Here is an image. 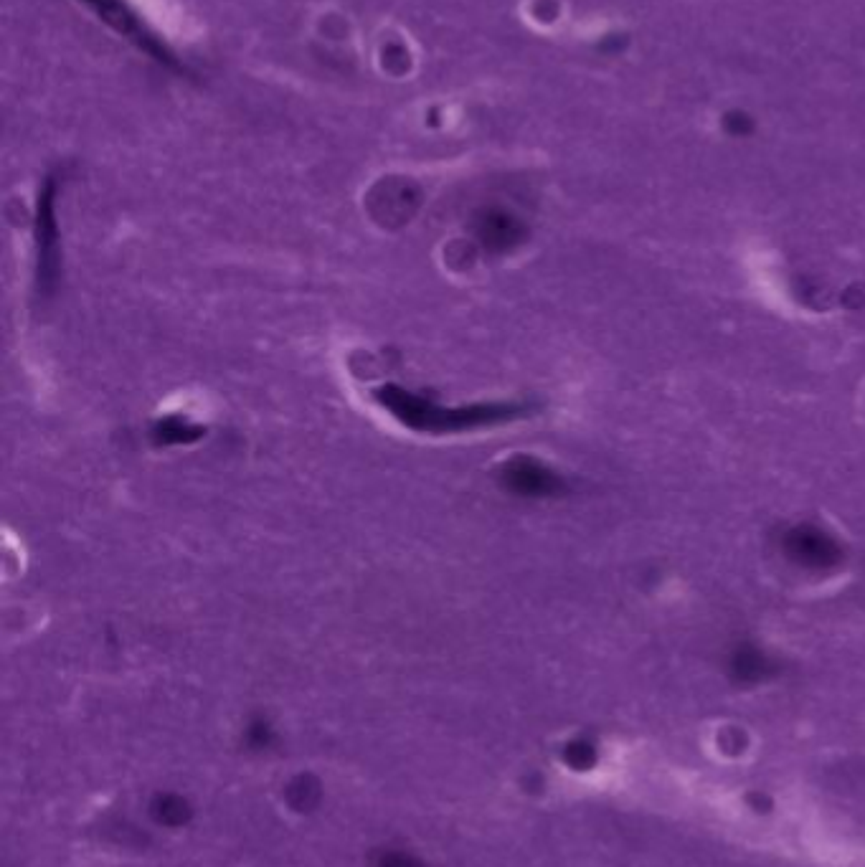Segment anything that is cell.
I'll return each instance as SVG.
<instances>
[{"mask_svg":"<svg viewBox=\"0 0 865 867\" xmlns=\"http://www.w3.org/2000/svg\"><path fill=\"white\" fill-rule=\"evenodd\" d=\"M201 434H203L201 426H196L193 421L183 419V416H168V419L158 421V426L153 429V437L158 439V444L196 442Z\"/></svg>","mask_w":865,"mask_h":867,"instance_id":"obj_6","label":"cell"},{"mask_svg":"<svg viewBox=\"0 0 865 867\" xmlns=\"http://www.w3.org/2000/svg\"><path fill=\"white\" fill-rule=\"evenodd\" d=\"M503 487L518 497H556L566 490L564 477L536 457H515L503 467Z\"/></svg>","mask_w":865,"mask_h":867,"instance_id":"obj_3","label":"cell"},{"mask_svg":"<svg viewBox=\"0 0 865 867\" xmlns=\"http://www.w3.org/2000/svg\"><path fill=\"white\" fill-rule=\"evenodd\" d=\"M779 551L789 566L810 573L833 571L845 558L843 540L820 523H797L784 530Z\"/></svg>","mask_w":865,"mask_h":867,"instance_id":"obj_2","label":"cell"},{"mask_svg":"<svg viewBox=\"0 0 865 867\" xmlns=\"http://www.w3.org/2000/svg\"><path fill=\"white\" fill-rule=\"evenodd\" d=\"M477 236H480V241L488 246V249L508 251L521 244L523 229L515 224L510 216L490 213V216H485V219L480 221V226H477Z\"/></svg>","mask_w":865,"mask_h":867,"instance_id":"obj_5","label":"cell"},{"mask_svg":"<svg viewBox=\"0 0 865 867\" xmlns=\"http://www.w3.org/2000/svg\"><path fill=\"white\" fill-rule=\"evenodd\" d=\"M59 272V234H56L54 208L51 198H44L39 208V226H36V287L39 295H49Z\"/></svg>","mask_w":865,"mask_h":867,"instance_id":"obj_4","label":"cell"},{"mask_svg":"<svg viewBox=\"0 0 865 867\" xmlns=\"http://www.w3.org/2000/svg\"><path fill=\"white\" fill-rule=\"evenodd\" d=\"M376 401L406 429L419 434H462V431L490 429V426L510 424L531 411L523 401H490L472 406H439L432 399L411 393L399 386H386L376 393Z\"/></svg>","mask_w":865,"mask_h":867,"instance_id":"obj_1","label":"cell"}]
</instances>
